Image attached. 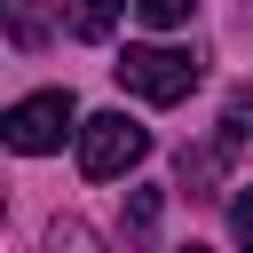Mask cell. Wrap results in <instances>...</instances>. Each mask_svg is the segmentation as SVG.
<instances>
[{
    "label": "cell",
    "mask_w": 253,
    "mask_h": 253,
    "mask_svg": "<svg viewBox=\"0 0 253 253\" xmlns=\"http://www.w3.org/2000/svg\"><path fill=\"white\" fill-rule=\"evenodd\" d=\"M111 71H119V87L142 95V103H182V95L206 79V63H198L190 47H166V40H134Z\"/></svg>",
    "instance_id": "obj_1"
},
{
    "label": "cell",
    "mask_w": 253,
    "mask_h": 253,
    "mask_svg": "<svg viewBox=\"0 0 253 253\" xmlns=\"http://www.w3.org/2000/svg\"><path fill=\"white\" fill-rule=\"evenodd\" d=\"M79 126H87V119H79L71 87H40V95L8 103V119H0L8 150H24V158H40V150H63V134H79Z\"/></svg>",
    "instance_id": "obj_2"
},
{
    "label": "cell",
    "mask_w": 253,
    "mask_h": 253,
    "mask_svg": "<svg viewBox=\"0 0 253 253\" xmlns=\"http://www.w3.org/2000/svg\"><path fill=\"white\" fill-rule=\"evenodd\" d=\"M142 158H150V126H134L126 111H95L79 126V174L87 182H111V174H126Z\"/></svg>",
    "instance_id": "obj_3"
},
{
    "label": "cell",
    "mask_w": 253,
    "mask_h": 253,
    "mask_svg": "<svg viewBox=\"0 0 253 253\" xmlns=\"http://www.w3.org/2000/svg\"><path fill=\"white\" fill-rule=\"evenodd\" d=\"M221 158H229L221 142H198V150H182V166H174V174H182V190H190V198H213V182H221Z\"/></svg>",
    "instance_id": "obj_4"
},
{
    "label": "cell",
    "mask_w": 253,
    "mask_h": 253,
    "mask_svg": "<svg viewBox=\"0 0 253 253\" xmlns=\"http://www.w3.org/2000/svg\"><path fill=\"white\" fill-rule=\"evenodd\" d=\"M63 24H71V40H111L119 32V0H63Z\"/></svg>",
    "instance_id": "obj_5"
},
{
    "label": "cell",
    "mask_w": 253,
    "mask_h": 253,
    "mask_svg": "<svg viewBox=\"0 0 253 253\" xmlns=\"http://www.w3.org/2000/svg\"><path fill=\"white\" fill-rule=\"evenodd\" d=\"M158 206H166L158 190H126V237H134V245L158 237Z\"/></svg>",
    "instance_id": "obj_6"
},
{
    "label": "cell",
    "mask_w": 253,
    "mask_h": 253,
    "mask_svg": "<svg viewBox=\"0 0 253 253\" xmlns=\"http://www.w3.org/2000/svg\"><path fill=\"white\" fill-rule=\"evenodd\" d=\"M221 150H245L253 142V95H229V111H221V134H213Z\"/></svg>",
    "instance_id": "obj_7"
},
{
    "label": "cell",
    "mask_w": 253,
    "mask_h": 253,
    "mask_svg": "<svg viewBox=\"0 0 253 253\" xmlns=\"http://www.w3.org/2000/svg\"><path fill=\"white\" fill-rule=\"evenodd\" d=\"M8 32H16V47L32 55V47H47V24H40V0H8Z\"/></svg>",
    "instance_id": "obj_8"
},
{
    "label": "cell",
    "mask_w": 253,
    "mask_h": 253,
    "mask_svg": "<svg viewBox=\"0 0 253 253\" xmlns=\"http://www.w3.org/2000/svg\"><path fill=\"white\" fill-rule=\"evenodd\" d=\"M190 8H198V0H134V16H142L150 32H174V24H190Z\"/></svg>",
    "instance_id": "obj_9"
},
{
    "label": "cell",
    "mask_w": 253,
    "mask_h": 253,
    "mask_svg": "<svg viewBox=\"0 0 253 253\" xmlns=\"http://www.w3.org/2000/svg\"><path fill=\"white\" fill-rule=\"evenodd\" d=\"M229 229H237V253H253V182H237V198H229Z\"/></svg>",
    "instance_id": "obj_10"
},
{
    "label": "cell",
    "mask_w": 253,
    "mask_h": 253,
    "mask_svg": "<svg viewBox=\"0 0 253 253\" xmlns=\"http://www.w3.org/2000/svg\"><path fill=\"white\" fill-rule=\"evenodd\" d=\"M47 253H95V237H87L79 221H55V229H47Z\"/></svg>",
    "instance_id": "obj_11"
},
{
    "label": "cell",
    "mask_w": 253,
    "mask_h": 253,
    "mask_svg": "<svg viewBox=\"0 0 253 253\" xmlns=\"http://www.w3.org/2000/svg\"><path fill=\"white\" fill-rule=\"evenodd\" d=\"M182 253H206V245H182Z\"/></svg>",
    "instance_id": "obj_12"
}]
</instances>
